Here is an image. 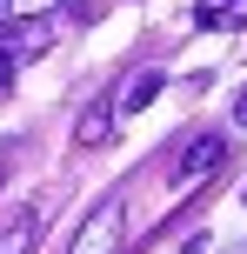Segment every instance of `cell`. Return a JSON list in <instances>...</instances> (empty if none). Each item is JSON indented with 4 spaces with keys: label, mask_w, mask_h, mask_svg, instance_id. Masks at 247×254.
<instances>
[{
    "label": "cell",
    "mask_w": 247,
    "mask_h": 254,
    "mask_svg": "<svg viewBox=\"0 0 247 254\" xmlns=\"http://www.w3.org/2000/svg\"><path fill=\"white\" fill-rule=\"evenodd\" d=\"M120 241H127V194L114 188L87 221H80V234H74L67 254H120Z\"/></svg>",
    "instance_id": "1"
},
{
    "label": "cell",
    "mask_w": 247,
    "mask_h": 254,
    "mask_svg": "<svg viewBox=\"0 0 247 254\" xmlns=\"http://www.w3.org/2000/svg\"><path fill=\"white\" fill-rule=\"evenodd\" d=\"M47 40H53V27H47V20H20V27H7V20H0V94L13 87V74H20V67L34 61Z\"/></svg>",
    "instance_id": "2"
},
{
    "label": "cell",
    "mask_w": 247,
    "mask_h": 254,
    "mask_svg": "<svg viewBox=\"0 0 247 254\" xmlns=\"http://www.w3.org/2000/svg\"><path fill=\"white\" fill-rule=\"evenodd\" d=\"M47 214H53V194H40V201L13 207V214L0 221V254H34L40 234H47Z\"/></svg>",
    "instance_id": "3"
},
{
    "label": "cell",
    "mask_w": 247,
    "mask_h": 254,
    "mask_svg": "<svg viewBox=\"0 0 247 254\" xmlns=\"http://www.w3.org/2000/svg\"><path fill=\"white\" fill-rule=\"evenodd\" d=\"M221 161H227V140H221V134H194V140L181 147V161H174V188H200Z\"/></svg>",
    "instance_id": "4"
},
{
    "label": "cell",
    "mask_w": 247,
    "mask_h": 254,
    "mask_svg": "<svg viewBox=\"0 0 247 254\" xmlns=\"http://www.w3.org/2000/svg\"><path fill=\"white\" fill-rule=\"evenodd\" d=\"M160 87H167V80H160V67H134V74L120 80V94H107V101H114V121H127V114H141V107L154 101Z\"/></svg>",
    "instance_id": "5"
},
{
    "label": "cell",
    "mask_w": 247,
    "mask_h": 254,
    "mask_svg": "<svg viewBox=\"0 0 247 254\" xmlns=\"http://www.w3.org/2000/svg\"><path fill=\"white\" fill-rule=\"evenodd\" d=\"M194 27L200 34H234V27H247V0H194Z\"/></svg>",
    "instance_id": "6"
},
{
    "label": "cell",
    "mask_w": 247,
    "mask_h": 254,
    "mask_svg": "<svg viewBox=\"0 0 247 254\" xmlns=\"http://www.w3.org/2000/svg\"><path fill=\"white\" fill-rule=\"evenodd\" d=\"M114 140V101H94V107H80V121H74V147H107Z\"/></svg>",
    "instance_id": "7"
},
{
    "label": "cell",
    "mask_w": 247,
    "mask_h": 254,
    "mask_svg": "<svg viewBox=\"0 0 247 254\" xmlns=\"http://www.w3.org/2000/svg\"><path fill=\"white\" fill-rule=\"evenodd\" d=\"M7 7V20H47L53 7H74V0H0Z\"/></svg>",
    "instance_id": "8"
},
{
    "label": "cell",
    "mask_w": 247,
    "mask_h": 254,
    "mask_svg": "<svg viewBox=\"0 0 247 254\" xmlns=\"http://www.w3.org/2000/svg\"><path fill=\"white\" fill-rule=\"evenodd\" d=\"M181 254H207V234H194V241H187V248H181Z\"/></svg>",
    "instance_id": "9"
},
{
    "label": "cell",
    "mask_w": 247,
    "mask_h": 254,
    "mask_svg": "<svg viewBox=\"0 0 247 254\" xmlns=\"http://www.w3.org/2000/svg\"><path fill=\"white\" fill-rule=\"evenodd\" d=\"M234 121H241V127H247V87H241V101H234Z\"/></svg>",
    "instance_id": "10"
},
{
    "label": "cell",
    "mask_w": 247,
    "mask_h": 254,
    "mask_svg": "<svg viewBox=\"0 0 247 254\" xmlns=\"http://www.w3.org/2000/svg\"><path fill=\"white\" fill-rule=\"evenodd\" d=\"M7 161H13V154H7V147H0V181H7Z\"/></svg>",
    "instance_id": "11"
}]
</instances>
